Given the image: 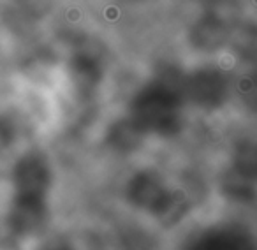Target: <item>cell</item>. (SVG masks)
I'll return each mask as SVG.
<instances>
[{"instance_id":"6da1fadb","label":"cell","mask_w":257,"mask_h":250,"mask_svg":"<svg viewBox=\"0 0 257 250\" xmlns=\"http://www.w3.org/2000/svg\"><path fill=\"white\" fill-rule=\"evenodd\" d=\"M182 88L157 81L141 90L133 102V120L145 134H175L180 129L182 109Z\"/></svg>"},{"instance_id":"7a4b0ae2","label":"cell","mask_w":257,"mask_h":250,"mask_svg":"<svg viewBox=\"0 0 257 250\" xmlns=\"http://www.w3.org/2000/svg\"><path fill=\"white\" fill-rule=\"evenodd\" d=\"M13 196L44 197L48 199L53 183V173L43 154L29 152L16 161L13 168Z\"/></svg>"},{"instance_id":"3957f363","label":"cell","mask_w":257,"mask_h":250,"mask_svg":"<svg viewBox=\"0 0 257 250\" xmlns=\"http://www.w3.org/2000/svg\"><path fill=\"white\" fill-rule=\"evenodd\" d=\"M50 217V204L44 197L13 196L8 210V227L20 238L39 234Z\"/></svg>"},{"instance_id":"277c9868","label":"cell","mask_w":257,"mask_h":250,"mask_svg":"<svg viewBox=\"0 0 257 250\" xmlns=\"http://www.w3.org/2000/svg\"><path fill=\"white\" fill-rule=\"evenodd\" d=\"M182 92L183 97L190 99L197 106L217 107L227 95V83L218 71L203 69L183 79Z\"/></svg>"},{"instance_id":"5b68a950","label":"cell","mask_w":257,"mask_h":250,"mask_svg":"<svg viewBox=\"0 0 257 250\" xmlns=\"http://www.w3.org/2000/svg\"><path fill=\"white\" fill-rule=\"evenodd\" d=\"M194 250H255L252 239L232 231L210 232L197 239Z\"/></svg>"},{"instance_id":"8992f818","label":"cell","mask_w":257,"mask_h":250,"mask_svg":"<svg viewBox=\"0 0 257 250\" xmlns=\"http://www.w3.org/2000/svg\"><path fill=\"white\" fill-rule=\"evenodd\" d=\"M143 136L145 133L140 125L133 118H127V120L114 123L113 131H111V143L118 150H133L141 143Z\"/></svg>"},{"instance_id":"52a82bcc","label":"cell","mask_w":257,"mask_h":250,"mask_svg":"<svg viewBox=\"0 0 257 250\" xmlns=\"http://www.w3.org/2000/svg\"><path fill=\"white\" fill-rule=\"evenodd\" d=\"M232 171L257 187V143H246L238 148Z\"/></svg>"},{"instance_id":"ba28073f","label":"cell","mask_w":257,"mask_h":250,"mask_svg":"<svg viewBox=\"0 0 257 250\" xmlns=\"http://www.w3.org/2000/svg\"><path fill=\"white\" fill-rule=\"evenodd\" d=\"M11 143H13V131H11V127H9L8 121L0 118V154L8 150Z\"/></svg>"},{"instance_id":"9c48e42d","label":"cell","mask_w":257,"mask_h":250,"mask_svg":"<svg viewBox=\"0 0 257 250\" xmlns=\"http://www.w3.org/2000/svg\"><path fill=\"white\" fill-rule=\"evenodd\" d=\"M39 250H74V246H72V243H69L64 238H53L44 241Z\"/></svg>"}]
</instances>
